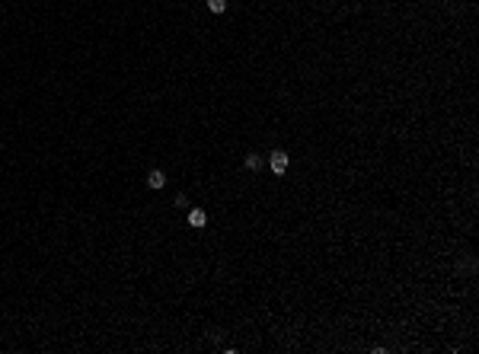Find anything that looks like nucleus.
<instances>
[{
    "instance_id": "f03ea898",
    "label": "nucleus",
    "mask_w": 479,
    "mask_h": 354,
    "mask_svg": "<svg viewBox=\"0 0 479 354\" xmlns=\"http://www.w3.org/2000/svg\"><path fill=\"white\" fill-rule=\"evenodd\" d=\"M147 185H150V188H163V185H166V176L160 173V169H150V176H147Z\"/></svg>"
},
{
    "instance_id": "20e7f679",
    "label": "nucleus",
    "mask_w": 479,
    "mask_h": 354,
    "mask_svg": "<svg viewBox=\"0 0 479 354\" xmlns=\"http://www.w3.org/2000/svg\"><path fill=\"white\" fill-rule=\"evenodd\" d=\"M208 10H211V13H224L227 10V0H208Z\"/></svg>"
},
{
    "instance_id": "7ed1b4c3",
    "label": "nucleus",
    "mask_w": 479,
    "mask_h": 354,
    "mask_svg": "<svg viewBox=\"0 0 479 354\" xmlns=\"http://www.w3.org/2000/svg\"><path fill=\"white\" fill-rule=\"evenodd\" d=\"M188 223H192V227H205L208 214H205V211H188Z\"/></svg>"
},
{
    "instance_id": "f257e3e1",
    "label": "nucleus",
    "mask_w": 479,
    "mask_h": 354,
    "mask_svg": "<svg viewBox=\"0 0 479 354\" xmlns=\"http://www.w3.org/2000/svg\"><path fill=\"white\" fill-rule=\"evenodd\" d=\"M268 166H272L275 176H285V173H288V153L272 150V160H268Z\"/></svg>"
},
{
    "instance_id": "39448f33",
    "label": "nucleus",
    "mask_w": 479,
    "mask_h": 354,
    "mask_svg": "<svg viewBox=\"0 0 479 354\" xmlns=\"http://www.w3.org/2000/svg\"><path fill=\"white\" fill-rule=\"evenodd\" d=\"M246 166H249V169H259V156L249 153V156H246Z\"/></svg>"
}]
</instances>
